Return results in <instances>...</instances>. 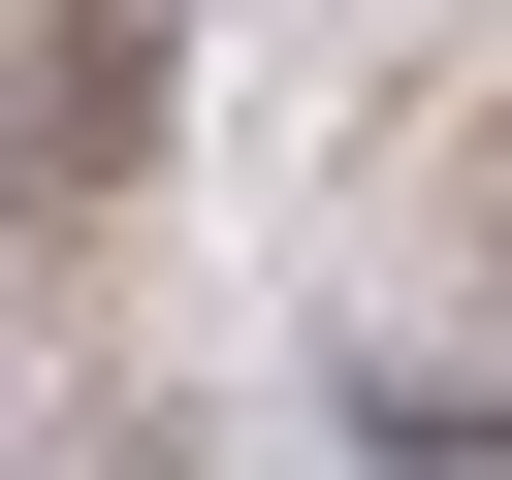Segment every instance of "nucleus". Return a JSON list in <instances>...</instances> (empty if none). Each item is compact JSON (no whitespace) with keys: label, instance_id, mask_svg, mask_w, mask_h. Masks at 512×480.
<instances>
[{"label":"nucleus","instance_id":"obj_1","mask_svg":"<svg viewBox=\"0 0 512 480\" xmlns=\"http://www.w3.org/2000/svg\"><path fill=\"white\" fill-rule=\"evenodd\" d=\"M160 96H192V0H32L0 32V224H96L160 160Z\"/></svg>","mask_w":512,"mask_h":480}]
</instances>
